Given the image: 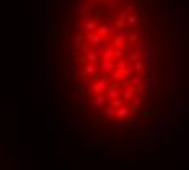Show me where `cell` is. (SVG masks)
Returning a JSON list of instances; mask_svg holds the SVG:
<instances>
[{"label":"cell","mask_w":189,"mask_h":170,"mask_svg":"<svg viewBox=\"0 0 189 170\" xmlns=\"http://www.w3.org/2000/svg\"><path fill=\"white\" fill-rule=\"evenodd\" d=\"M72 88L101 123L135 124L152 97V56L137 0H77L69 15Z\"/></svg>","instance_id":"obj_1"}]
</instances>
